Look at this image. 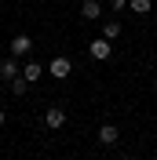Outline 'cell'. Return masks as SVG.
<instances>
[{"label":"cell","mask_w":157,"mask_h":160,"mask_svg":"<svg viewBox=\"0 0 157 160\" xmlns=\"http://www.w3.org/2000/svg\"><path fill=\"white\" fill-rule=\"evenodd\" d=\"M44 73H48V62H37V58H33V55H30V58H26V62H22V77L30 80V84H37V80L44 77Z\"/></svg>","instance_id":"cell-2"},{"label":"cell","mask_w":157,"mask_h":160,"mask_svg":"<svg viewBox=\"0 0 157 160\" xmlns=\"http://www.w3.org/2000/svg\"><path fill=\"white\" fill-rule=\"evenodd\" d=\"M11 55H15V58H30L33 55V37H26V33L11 37Z\"/></svg>","instance_id":"cell-5"},{"label":"cell","mask_w":157,"mask_h":160,"mask_svg":"<svg viewBox=\"0 0 157 160\" xmlns=\"http://www.w3.org/2000/svg\"><path fill=\"white\" fill-rule=\"evenodd\" d=\"M99 142L102 146H117L121 142V128L117 124H99Z\"/></svg>","instance_id":"cell-6"},{"label":"cell","mask_w":157,"mask_h":160,"mask_svg":"<svg viewBox=\"0 0 157 160\" xmlns=\"http://www.w3.org/2000/svg\"><path fill=\"white\" fill-rule=\"evenodd\" d=\"M121 160H139V157H132V153H128V157H121Z\"/></svg>","instance_id":"cell-14"},{"label":"cell","mask_w":157,"mask_h":160,"mask_svg":"<svg viewBox=\"0 0 157 160\" xmlns=\"http://www.w3.org/2000/svg\"><path fill=\"white\" fill-rule=\"evenodd\" d=\"M15 77H22V62L11 55V58L0 62V80H15Z\"/></svg>","instance_id":"cell-7"},{"label":"cell","mask_w":157,"mask_h":160,"mask_svg":"<svg viewBox=\"0 0 157 160\" xmlns=\"http://www.w3.org/2000/svg\"><path fill=\"white\" fill-rule=\"evenodd\" d=\"M110 51H113V40H106V37H95V40L88 44V55H91L95 62H106Z\"/></svg>","instance_id":"cell-3"},{"label":"cell","mask_w":157,"mask_h":160,"mask_svg":"<svg viewBox=\"0 0 157 160\" xmlns=\"http://www.w3.org/2000/svg\"><path fill=\"white\" fill-rule=\"evenodd\" d=\"M44 128H48V131H62V128H66V109H62V106H48Z\"/></svg>","instance_id":"cell-4"},{"label":"cell","mask_w":157,"mask_h":160,"mask_svg":"<svg viewBox=\"0 0 157 160\" xmlns=\"http://www.w3.org/2000/svg\"><path fill=\"white\" fill-rule=\"evenodd\" d=\"M8 84H11L15 95H26V91H30V80H26V77H15V80H8Z\"/></svg>","instance_id":"cell-11"},{"label":"cell","mask_w":157,"mask_h":160,"mask_svg":"<svg viewBox=\"0 0 157 160\" xmlns=\"http://www.w3.org/2000/svg\"><path fill=\"white\" fill-rule=\"evenodd\" d=\"M154 88H157V77H154Z\"/></svg>","instance_id":"cell-15"},{"label":"cell","mask_w":157,"mask_h":160,"mask_svg":"<svg viewBox=\"0 0 157 160\" xmlns=\"http://www.w3.org/2000/svg\"><path fill=\"white\" fill-rule=\"evenodd\" d=\"M150 8H154V0H128V11L132 15H150Z\"/></svg>","instance_id":"cell-10"},{"label":"cell","mask_w":157,"mask_h":160,"mask_svg":"<svg viewBox=\"0 0 157 160\" xmlns=\"http://www.w3.org/2000/svg\"><path fill=\"white\" fill-rule=\"evenodd\" d=\"M4 120H8V117H4V109H0V128H4Z\"/></svg>","instance_id":"cell-13"},{"label":"cell","mask_w":157,"mask_h":160,"mask_svg":"<svg viewBox=\"0 0 157 160\" xmlns=\"http://www.w3.org/2000/svg\"><path fill=\"white\" fill-rule=\"evenodd\" d=\"M110 11H113V15H121V11H128V0H110Z\"/></svg>","instance_id":"cell-12"},{"label":"cell","mask_w":157,"mask_h":160,"mask_svg":"<svg viewBox=\"0 0 157 160\" xmlns=\"http://www.w3.org/2000/svg\"><path fill=\"white\" fill-rule=\"evenodd\" d=\"M99 37L117 40V37H121V22H117V18H106V22H102V33H99Z\"/></svg>","instance_id":"cell-9"},{"label":"cell","mask_w":157,"mask_h":160,"mask_svg":"<svg viewBox=\"0 0 157 160\" xmlns=\"http://www.w3.org/2000/svg\"><path fill=\"white\" fill-rule=\"evenodd\" d=\"M0 4H4V0H0Z\"/></svg>","instance_id":"cell-16"},{"label":"cell","mask_w":157,"mask_h":160,"mask_svg":"<svg viewBox=\"0 0 157 160\" xmlns=\"http://www.w3.org/2000/svg\"><path fill=\"white\" fill-rule=\"evenodd\" d=\"M80 18L84 22H99L102 18V4H99V0H84V4H80Z\"/></svg>","instance_id":"cell-8"},{"label":"cell","mask_w":157,"mask_h":160,"mask_svg":"<svg viewBox=\"0 0 157 160\" xmlns=\"http://www.w3.org/2000/svg\"><path fill=\"white\" fill-rule=\"evenodd\" d=\"M69 73H73V62H69L66 55H55V58L48 62V77H55V80H66Z\"/></svg>","instance_id":"cell-1"}]
</instances>
